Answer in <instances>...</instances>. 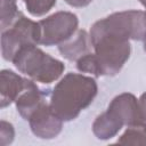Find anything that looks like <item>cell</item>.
<instances>
[{
	"label": "cell",
	"instance_id": "obj_12",
	"mask_svg": "<svg viewBox=\"0 0 146 146\" xmlns=\"http://www.w3.org/2000/svg\"><path fill=\"white\" fill-rule=\"evenodd\" d=\"M117 144L123 145H146V129L143 125L129 127L117 139Z\"/></svg>",
	"mask_w": 146,
	"mask_h": 146
},
{
	"label": "cell",
	"instance_id": "obj_11",
	"mask_svg": "<svg viewBox=\"0 0 146 146\" xmlns=\"http://www.w3.org/2000/svg\"><path fill=\"white\" fill-rule=\"evenodd\" d=\"M90 47H92L90 35L84 30H78L70 39L58 44V50L64 58L76 62L83 55L90 52Z\"/></svg>",
	"mask_w": 146,
	"mask_h": 146
},
{
	"label": "cell",
	"instance_id": "obj_15",
	"mask_svg": "<svg viewBox=\"0 0 146 146\" xmlns=\"http://www.w3.org/2000/svg\"><path fill=\"white\" fill-rule=\"evenodd\" d=\"M57 0H23L27 11L32 16H42L47 14L55 5Z\"/></svg>",
	"mask_w": 146,
	"mask_h": 146
},
{
	"label": "cell",
	"instance_id": "obj_10",
	"mask_svg": "<svg viewBox=\"0 0 146 146\" xmlns=\"http://www.w3.org/2000/svg\"><path fill=\"white\" fill-rule=\"evenodd\" d=\"M44 102L46 99L42 91L32 80H27L25 88L15 100V104L21 116L25 120H29L32 113Z\"/></svg>",
	"mask_w": 146,
	"mask_h": 146
},
{
	"label": "cell",
	"instance_id": "obj_6",
	"mask_svg": "<svg viewBox=\"0 0 146 146\" xmlns=\"http://www.w3.org/2000/svg\"><path fill=\"white\" fill-rule=\"evenodd\" d=\"M40 36L41 29L39 22L36 23L19 13L15 22L1 33V54L3 59L11 62L22 47L40 43Z\"/></svg>",
	"mask_w": 146,
	"mask_h": 146
},
{
	"label": "cell",
	"instance_id": "obj_13",
	"mask_svg": "<svg viewBox=\"0 0 146 146\" xmlns=\"http://www.w3.org/2000/svg\"><path fill=\"white\" fill-rule=\"evenodd\" d=\"M21 11L17 10L16 0H1V16L0 24L1 31L8 29L17 18Z\"/></svg>",
	"mask_w": 146,
	"mask_h": 146
},
{
	"label": "cell",
	"instance_id": "obj_9",
	"mask_svg": "<svg viewBox=\"0 0 146 146\" xmlns=\"http://www.w3.org/2000/svg\"><path fill=\"white\" fill-rule=\"evenodd\" d=\"M27 79L22 78L10 70H2L0 73V106L5 108L17 99L26 86Z\"/></svg>",
	"mask_w": 146,
	"mask_h": 146
},
{
	"label": "cell",
	"instance_id": "obj_19",
	"mask_svg": "<svg viewBox=\"0 0 146 146\" xmlns=\"http://www.w3.org/2000/svg\"><path fill=\"white\" fill-rule=\"evenodd\" d=\"M146 13V11H145ZM143 41H144V50L146 51V34H145V36H144V39H143Z\"/></svg>",
	"mask_w": 146,
	"mask_h": 146
},
{
	"label": "cell",
	"instance_id": "obj_18",
	"mask_svg": "<svg viewBox=\"0 0 146 146\" xmlns=\"http://www.w3.org/2000/svg\"><path fill=\"white\" fill-rule=\"evenodd\" d=\"M91 1H92V0H65V2L68 3L70 6H72V7H78V8H80V7H86V6H88L89 3H91Z\"/></svg>",
	"mask_w": 146,
	"mask_h": 146
},
{
	"label": "cell",
	"instance_id": "obj_8",
	"mask_svg": "<svg viewBox=\"0 0 146 146\" xmlns=\"http://www.w3.org/2000/svg\"><path fill=\"white\" fill-rule=\"evenodd\" d=\"M32 132L42 139H51L59 135L63 128V120H60L50 108L46 102L41 104L29 119Z\"/></svg>",
	"mask_w": 146,
	"mask_h": 146
},
{
	"label": "cell",
	"instance_id": "obj_14",
	"mask_svg": "<svg viewBox=\"0 0 146 146\" xmlns=\"http://www.w3.org/2000/svg\"><path fill=\"white\" fill-rule=\"evenodd\" d=\"M76 68L82 73H90L95 76H100V70L95 54L88 52L76 60Z\"/></svg>",
	"mask_w": 146,
	"mask_h": 146
},
{
	"label": "cell",
	"instance_id": "obj_20",
	"mask_svg": "<svg viewBox=\"0 0 146 146\" xmlns=\"http://www.w3.org/2000/svg\"><path fill=\"white\" fill-rule=\"evenodd\" d=\"M139 1H140V3L146 8V0H139Z\"/></svg>",
	"mask_w": 146,
	"mask_h": 146
},
{
	"label": "cell",
	"instance_id": "obj_2",
	"mask_svg": "<svg viewBox=\"0 0 146 146\" xmlns=\"http://www.w3.org/2000/svg\"><path fill=\"white\" fill-rule=\"evenodd\" d=\"M141 110L139 99L132 94L123 92L113 98L106 112L96 117L92 123L94 135L102 140L111 139L123 128L141 125Z\"/></svg>",
	"mask_w": 146,
	"mask_h": 146
},
{
	"label": "cell",
	"instance_id": "obj_5",
	"mask_svg": "<svg viewBox=\"0 0 146 146\" xmlns=\"http://www.w3.org/2000/svg\"><path fill=\"white\" fill-rule=\"evenodd\" d=\"M90 39L100 74L111 76L117 74L129 59L131 51L129 40L113 35H98Z\"/></svg>",
	"mask_w": 146,
	"mask_h": 146
},
{
	"label": "cell",
	"instance_id": "obj_1",
	"mask_svg": "<svg viewBox=\"0 0 146 146\" xmlns=\"http://www.w3.org/2000/svg\"><path fill=\"white\" fill-rule=\"evenodd\" d=\"M97 90L96 80L91 76L67 73L52 89L50 108L60 120L72 121L92 103Z\"/></svg>",
	"mask_w": 146,
	"mask_h": 146
},
{
	"label": "cell",
	"instance_id": "obj_16",
	"mask_svg": "<svg viewBox=\"0 0 146 146\" xmlns=\"http://www.w3.org/2000/svg\"><path fill=\"white\" fill-rule=\"evenodd\" d=\"M14 137H15V130L13 124L2 120L0 123V144L2 146L10 144L14 140Z\"/></svg>",
	"mask_w": 146,
	"mask_h": 146
},
{
	"label": "cell",
	"instance_id": "obj_7",
	"mask_svg": "<svg viewBox=\"0 0 146 146\" xmlns=\"http://www.w3.org/2000/svg\"><path fill=\"white\" fill-rule=\"evenodd\" d=\"M39 25L41 29L40 44L50 47L70 39L78 31L79 19L71 11H57L39 21Z\"/></svg>",
	"mask_w": 146,
	"mask_h": 146
},
{
	"label": "cell",
	"instance_id": "obj_3",
	"mask_svg": "<svg viewBox=\"0 0 146 146\" xmlns=\"http://www.w3.org/2000/svg\"><path fill=\"white\" fill-rule=\"evenodd\" d=\"M11 62L21 73L44 84L56 81L65 70L63 62L43 52L34 44L22 47Z\"/></svg>",
	"mask_w": 146,
	"mask_h": 146
},
{
	"label": "cell",
	"instance_id": "obj_4",
	"mask_svg": "<svg viewBox=\"0 0 146 146\" xmlns=\"http://www.w3.org/2000/svg\"><path fill=\"white\" fill-rule=\"evenodd\" d=\"M146 34V13L125 10L111 14L97 21L90 30V36L114 35L125 40H143Z\"/></svg>",
	"mask_w": 146,
	"mask_h": 146
},
{
	"label": "cell",
	"instance_id": "obj_17",
	"mask_svg": "<svg viewBox=\"0 0 146 146\" xmlns=\"http://www.w3.org/2000/svg\"><path fill=\"white\" fill-rule=\"evenodd\" d=\"M139 104H140L141 117H143V123H141V125L146 129V92L140 96V98H139Z\"/></svg>",
	"mask_w": 146,
	"mask_h": 146
}]
</instances>
